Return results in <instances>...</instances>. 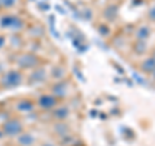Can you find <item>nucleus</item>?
Instances as JSON below:
<instances>
[{
  "mask_svg": "<svg viewBox=\"0 0 155 146\" xmlns=\"http://www.w3.org/2000/svg\"><path fill=\"white\" fill-rule=\"evenodd\" d=\"M4 81L7 83V85H11V87H14V85H18L19 81H21V75H19V72H16V71H12L7 74L5 79Z\"/></svg>",
  "mask_w": 155,
  "mask_h": 146,
  "instance_id": "nucleus-1",
  "label": "nucleus"
},
{
  "mask_svg": "<svg viewBox=\"0 0 155 146\" xmlns=\"http://www.w3.org/2000/svg\"><path fill=\"white\" fill-rule=\"evenodd\" d=\"M39 105L41 106V108L44 109H51L53 106L56 105V98L53 96H49V95H44L40 97V100H39Z\"/></svg>",
  "mask_w": 155,
  "mask_h": 146,
  "instance_id": "nucleus-2",
  "label": "nucleus"
},
{
  "mask_svg": "<svg viewBox=\"0 0 155 146\" xmlns=\"http://www.w3.org/2000/svg\"><path fill=\"white\" fill-rule=\"evenodd\" d=\"M4 129L8 134H17L19 131H21V124L16 120H12V121H8V123L4 125Z\"/></svg>",
  "mask_w": 155,
  "mask_h": 146,
  "instance_id": "nucleus-3",
  "label": "nucleus"
},
{
  "mask_svg": "<svg viewBox=\"0 0 155 146\" xmlns=\"http://www.w3.org/2000/svg\"><path fill=\"white\" fill-rule=\"evenodd\" d=\"M142 69L145 71H154L155 69V60H147V61H145V64L142 65Z\"/></svg>",
  "mask_w": 155,
  "mask_h": 146,
  "instance_id": "nucleus-4",
  "label": "nucleus"
},
{
  "mask_svg": "<svg viewBox=\"0 0 155 146\" xmlns=\"http://www.w3.org/2000/svg\"><path fill=\"white\" fill-rule=\"evenodd\" d=\"M149 35H150V30L147 27H141L137 32V36L140 39H146V38H149Z\"/></svg>",
  "mask_w": 155,
  "mask_h": 146,
  "instance_id": "nucleus-5",
  "label": "nucleus"
},
{
  "mask_svg": "<svg viewBox=\"0 0 155 146\" xmlns=\"http://www.w3.org/2000/svg\"><path fill=\"white\" fill-rule=\"evenodd\" d=\"M67 114H69V110L65 109V108L58 109V110H56V113H54V115L57 116V118H60V119H64V118H66Z\"/></svg>",
  "mask_w": 155,
  "mask_h": 146,
  "instance_id": "nucleus-6",
  "label": "nucleus"
},
{
  "mask_svg": "<svg viewBox=\"0 0 155 146\" xmlns=\"http://www.w3.org/2000/svg\"><path fill=\"white\" fill-rule=\"evenodd\" d=\"M145 48H146L145 43H143V41H138V44H137V51L143 52V51H145Z\"/></svg>",
  "mask_w": 155,
  "mask_h": 146,
  "instance_id": "nucleus-7",
  "label": "nucleus"
},
{
  "mask_svg": "<svg viewBox=\"0 0 155 146\" xmlns=\"http://www.w3.org/2000/svg\"><path fill=\"white\" fill-rule=\"evenodd\" d=\"M2 3L4 4V5H7V7H11V5H13V4L16 3V0H2Z\"/></svg>",
  "mask_w": 155,
  "mask_h": 146,
  "instance_id": "nucleus-8",
  "label": "nucleus"
},
{
  "mask_svg": "<svg viewBox=\"0 0 155 146\" xmlns=\"http://www.w3.org/2000/svg\"><path fill=\"white\" fill-rule=\"evenodd\" d=\"M149 16H150V18H153V19H155V8L153 9V11H151V12H150V13H149Z\"/></svg>",
  "mask_w": 155,
  "mask_h": 146,
  "instance_id": "nucleus-9",
  "label": "nucleus"
}]
</instances>
